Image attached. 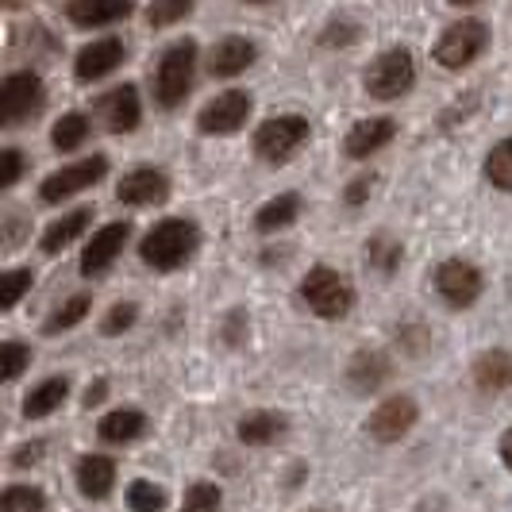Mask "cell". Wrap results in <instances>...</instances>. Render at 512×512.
Returning a JSON list of instances; mask_svg holds the SVG:
<instances>
[{
  "mask_svg": "<svg viewBox=\"0 0 512 512\" xmlns=\"http://www.w3.org/2000/svg\"><path fill=\"white\" fill-rule=\"evenodd\" d=\"M197 247H201V228H197L193 220L174 216V220L154 224V228L143 235L139 255H143V262H147L151 270L170 274V270H181L189 258L197 255Z\"/></svg>",
  "mask_w": 512,
  "mask_h": 512,
  "instance_id": "6da1fadb",
  "label": "cell"
},
{
  "mask_svg": "<svg viewBox=\"0 0 512 512\" xmlns=\"http://www.w3.org/2000/svg\"><path fill=\"white\" fill-rule=\"evenodd\" d=\"M193 77H197V43L193 39H181L174 47H166L158 58V70H154V97L162 108H178L189 89H193Z\"/></svg>",
  "mask_w": 512,
  "mask_h": 512,
  "instance_id": "7a4b0ae2",
  "label": "cell"
},
{
  "mask_svg": "<svg viewBox=\"0 0 512 512\" xmlns=\"http://www.w3.org/2000/svg\"><path fill=\"white\" fill-rule=\"evenodd\" d=\"M301 297L305 305L320 316V320H343L355 308V289L343 274H335L328 266H312L301 282Z\"/></svg>",
  "mask_w": 512,
  "mask_h": 512,
  "instance_id": "3957f363",
  "label": "cell"
},
{
  "mask_svg": "<svg viewBox=\"0 0 512 512\" xmlns=\"http://www.w3.org/2000/svg\"><path fill=\"white\" fill-rule=\"evenodd\" d=\"M412 85H416V62H412V54L405 47L378 54L366 66V93L374 101H397V97L409 93Z\"/></svg>",
  "mask_w": 512,
  "mask_h": 512,
  "instance_id": "277c9868",
  "label": "cell"
},
{
  "mask_svg": "<svg viewBox=\"0 0 512 512\" xmlns=\"http://www.w3.org/2000/svg\"><path fill=\"white\" fill-rule=\"evenodd\" d=\"M489 47V27L482 20H459L451 24L436 43V62L443 70H466L478 54Z\"/></svg>",
  "mask_w": 512,
  "mask_h": 512,
  "instance_id": "5b68a950",
  "label": "cell"
},
{
  "mask_svg": "<svg viewBox=\"0 0 512 512\" xmlns=\"http://www.w3.org/2000/svg\"><path fill=\"white\" fill-rule=\"evenodd\" d=\"M308 143L305 116H274L255 131V154L262 162H289Z\"/></svg>",
  "mask_w": 512,
  "mask_h": 512,
  "instance_id": "8992f818",
  "label": "cell"
},
{
  "mask_svg": "<svg viewBox=\"0 0 512 512\" xmlns=\"http://www.w3.org/2000/svg\"><path fill=\"white\" fill-rule=\"evenodd\" d=\"M43 104V81L35 74H8L0 81V128L24 124Z\"/></svg>",
  "mask_w": 512,
  "mask_h": 512,
  "instance_id": "52a82bcc",
  "label": "cell"
},
{
  "mask_svg": "<svg viewBox=\"0 0 512 512\" xmlns=\"http://www.w3.org/2000/svg\"><path fill=\"white\" fill-rule=\"evenodd\" d=\"M436 293L451 308H470L482 297V270L466 258H447L436 266Z\"/></svg>",
  "mask_w": 512,
  "mask_h": 512,
  "instance_id": "ba28073f",
  "label": "cell"
},
{
  "mask_svg": "<svg viewBox=\"0 0 512 512\" xmlns=\"http://www.w3.org/2000/svg\"><path fill=\"white\" fill-rule=\"evenodd\" d=\"M108 174V158L101 154H89V158H81L74 166H62L58 174L43 181V189H39V197L47 201V205H58V201H66V197H74L81 189H89V185H97V181Z\"/></svg>",
  "mask_w": 512,
  "mask_h": 512,
  "instance_id": "9c48e42d",
  "label": "cell"
},
{
  "mask_svg": "<svg viewBox=\"0 0 512 512\" xmlns=\"http://www.w3.org/2000/svg\"><path fill=\"white\" fill-rule=\"evenodd\" d=\"M247 116H251V97L231 89V93H220L216 101H208L201 108L197 128L205 131V135H231V131H239L247 124Z\"/></svg>",
  "mask_w": 512,
  "mask_h": 512,
  "instance_id": "30bf717a",
  "label": "cell"
},
{
  "mask_svg": "<svg viewBox=\"0 0 512 512\" xmlns=\"http://www.w3.org/2000/svg\"><path fill=\"white\" fill-rule=\"evenodd\" d=\"M128 235H131V224H124V220H116V224H104L93 239H89V247L81 251V274L85 278H97V274H104L116 258H120V251L128 247Z\"/></svg>",
  "mask_w": 512,
  "mask_h": 512,
  "instance_id": "8fae6325",
  "label": "cell"
},
{
  "mask_svg": "<svg viewBox=\"0 0 512 512\" xmlns=\"http://www.w3.org/2000/svg\"><path fill=\"white\" fill-rule=\"evenodd\" d=\"M416 420H420V409L412 397H389L374 409L366 428L378 443H397V439H405V432H412Z\"/></svg>",
  "mask_w": 512,
  "mask_h": 512,
  "instance_id": "7c38bea8",
  "label": "cell"
},
{
  "mask_svg": "<svg viewBox=\"0 0 512 512\" xmlns=\"http://www.w3.org/2000/svg\"><path fill=\"white\" fill-rule=\"evenodd\" d=\"M97 112H101L104 128L116 131V135H128V131L139 128V116H143V104H139V93L135 85H116L112 93H104L97 101Z\"/></svg>",
  "mask_w": 512,
  "mask_h": 512,
  "instance_id": "4fadbf2b",
  "label": "cell"
},
{
  "mask_svg": "<svg viewBox=\"0 0 512 512\" xmlns=\"http://www.w3.org/2000/svg\"><path fill=\"white\" fill-rule=\"evenodd\" d=\"M116 197H120L124 205H135V208L162 205V201L170 197V181H166V174H162V170L139 166V170H131V174H124V178H120Z\"/></svg>",
  "mask_w": 512,
  "mask_h": 512,
  "instance_id": "5bb4252c",
  "label": "cell"
},
{
  "mask_svg": "<svg viewBox=\"0 0 512 512\" xmlns=\"http://www.w3.org/2000/svg\"><path fill=\"white\" fill-rule=\"evenodd\" d=\"M124 62V43L120 39H97L89 47H81L74 62L77 81H101L104 74H112Z\"/></svg>",
  "mask_w": 512,
  "mask_h": 512,
  "instance_id": "9a60e30c",
  "label": "cell"
},
{
  "mask_svg": "<svg viewBox=\"0 0 512 512\" xmlns=\"http://www.w3.org/2000/svg\"><path fill=\"white\" fill-rule=\"evenodd\" d=\"M397 135V124L389 120V116H374V120H362L355 128L347 131V139H343V154L347 158H370L374 151H382L385 143Z\"/></svg>",
  "mask_w": 512,
  "mask_h": 512,
  "instance_id": "2e32d148",
  "label": "cell"
},
{
  "mask_svg": "<svg viewBox=\"0 0 512 512\" xmlns=\"http://www.w3.org/2000/svg\"><path fill=\"white\" fill-rule=\"evenodd\" d=\"M255 58H258V51L251 39L228 35V39H220V43L212 47V54H208V70H212L216 77H235V74H243Z\"/></svg>",
  "mask_w": 512,
  "mask_h": 512,
  "instance_id": "e0dca14e",
  "label": "cell"
},
{
  "mask_svg": "<svg viewBox=\"0 0 512 512\" xmlns=\"http://www.w3.org/2000/svg\"><path fill=\"white\" fill-rule=\"evenodd\" d=\"M116 482V462L104 459V455H85L77 462V489L89 497V501H104L112 493Z\"/></svg>",
  "mask_w": 512,
  "mask_h": 512,
  "instance_id": "ac0fdd59",
  "label": "cell"
},
{
  "mask_svg": "<svg viewBox=\"0 0 512 512\" xmlns=\"http://www.w3.org/2000/svg\"><path fill=\"white\" fill-rule=\"evenodd\" d=\"M131 8L128 0H74L66 8V16L81 27H104V24H116V20H128Z\"/></svg>",
  "mask_w": 512,
  "mask_h": 512,
  "instance_id": "d6986e66",
  "label": "cell"
},
{
  "mask_svg": "<svg viewBox=\"0 0 512 512\" xmlns=\"http://www.w3.org/2000/svg\"><path fill=\"white\" fill-rule=\"evenodd\" d=\"M89 220H93V208H74V212H66L62 220H54L51 228L43 231L39 247H43L47 255H58V251H66V247L74 243L77 235L89 228Z\"/></svg>",
  "mask_w": 512,
  "mask_h": 512,
  "instance_id": "ffe728a7",
  "label": "cell"
},
{
  "mask_svg": "<svg viewBox=\"0 0 512 512\" xmlns=\"http://www.w3.org/2000/svg\"><path fill=\"white\" fill-rule=\"evenodd\" d=\"M474 382L486 393H501L512 385V355L505 351H486L482 359L474 362Z\"/></svg>",
  "mask_w": 512,
  "mask_h": 512,
  "instance_id": "44dd1931",
  "label": "cell"
},
{
  "mask_svg": "<svg viewBox=\"0 0 512 512\" xmlns=\"http://www.w3.org/2000/svg\"><path fill=\"white\" fill-rule=\"evenodd\" d=\"M285 436V416L278 412H251L239 420V439L251 443V447H266V443H278Z\"/></svg>",
  "mask_w": 512,
  "mask_h": 512,
  "instance_id": "7402d4cb",
  "label": "cell"
},
{
  "mask_svg": "<svg viewBox=\"0 0 512 512\" xmlns=\"http://www.w3.org/2000/svg\"><path fill=\"white\" fill-rule=\"evenodd\" d=\"M66 393H70V382H66V378H47V382H39L31 393H27L24 416L27 420H43V416H51V412L66 401Z\"/></svg>",
  "mask_w": 512,
  "mask_h": 512,
  "instance_id": "603a6c76",
  "label": "cell"
},
{
  "mask_svg": "<svg viewBox=\"0 0 512 512\" xmlns=\"http://www.w3.org/2000/svg\"><path fill=\"white\" fill-rule=\"evenodd\" d=\"M301 208H305V201H301L297 193H282V197H274L270 205L258 208L255 228L258 231H282V228H289V224H297Z\"/></svg>",
  "mask_w": 512,
  "mask_h": 512,
  "instance_id": "cb8c5ba5",
  "label": "cell"
},
{
  "mask_svg": "<svg viewBox=\"0 0 512 512\" xmlns=\"http://www.w3.org/2000/svg\"><path fill=\"white\" fill-rule=\"evenodd\" d=\"M97 432H101L104 443H131V439L147 436V416H143V412H131V409L108 412Z\"/></svg>",
  "mask_w": 512,
  "mask_h": 512,
  "instance_id": "d4e9b609",
  "label": "cell"
},
{
  "mask_svg": "<svg viewBox=\"0 0 512 512\" xmlns=\"http://www.w3.org/2000/svg\"><path fill=\"white\" fill-rule=\"evenodd\" d=\"M385 378H389V362H385L382 351H362V355H355V362H351V385L359 393H374Z\"/></svg>",
  "mask_w": 512,
  "mask_h": 512,
  "instance_id": "484cf974",
  "label": "cell"
},
{
  "mask_svg": "<svg viewBox=\"0 0 512 512\" xmlns=\"http://www.w3.org/2000/svg\"><path fill=\"white\" fill-rule=\"evenodd\" d=\"M54 147L58 151H77L85 139H89V116H81V112H66L51 131Z\"/></svg>",
  "mask_w": 512,
  "mask_h": 512,
  "instance_id": "4316f807",
  "label": "cell"
},
{
  "mask_svg": "<svg viewBox=\"0 0 512 512\" xmlns=\"http://www.w3.org/2000/svg\"><path fill=\"white\" fill-rule=\"evenodd\" d=\"M486 178L501 193H512V139H501L486 158Z\"/></svg>",
  "mask_w": 512,
  "mask_h": 512,
  "instance_id": "83f0119b",
  "label": "cell"
},
{
  "mask_svg": "<svg viewBox=\"0 0 512 512\" xmlns=\"http://www.w3.org/2000/svg\"><path fill=\"white\" fill-rule=\"evenodd\" d=\"M47 497L35 486H8L0 493V512H43Z\"/></svg>",
  "mask_w": 512,
  "mask_h": 512,
  "instance_id": "f1b7e54d",
  "label": "cell"
},
{
  "mask_svg": "<svg viewBox=\"0 0 512 512\" xmlns=\"http://www.w3.org/2000/svg\"><path fill=\"white\" fill-rule=\"evenodd\" d=\"M366 255H370V266H374L378 274H393V270L401 266V247H397V239H385V235H374V239H370Z\"/></svg>",
  "mask_w": 512,
  "mask_h": 512,
  "instance_id": "f546056e",
  "label": "cell"
},
{
  "mask_svg": "<svg viewBox=\"0 0 512 512\" xmlns=\"http://www.w3.org/2000/svg\"><path fill=\"white\" fill-rule=\"evenodd\" d=\"M31 289V270H4L0 274V312H8L12 305H20Z\"/></svg>",
  "mask_w": 512,
  "mask_h": 512,
  "instance_id": "4dcf8cb0",
  "label": "cell"
},
{
  "mask_svg": "<svg viewBox=\"0 0 512 512\" xmlns=\"http://www.w3.org/2000/svg\"><path fill=\"white\" fill-rule=\"evenodd\" d=\"M128 509L131 512H162L166 509V493H162V486H154V482H131Z\"/></svg>",
  "mask_w": 512,
  "mask_h": 512,
  "instance_id": "1f68e13d",
  "label": "cell"
},
{
  "mask_svg": "<svg viewBox=\"0 0 512 512\" xmlns=\"http://www.w3.org/2000/svg\"><path fill=\"white\" fill-rule=\"evenodd\" d=\"M89 293H77V297H70L66 305L54 312L51 320H47V332H66V328H74V324H81L85 320V312H89Z\"/></svg>",
  "mask_w": 512,
  "mask_h": 512,
  "instance_id": "d6a6232c",
  "label": "cell"
},
{
  "mask_svg": "<svg viewBox=\"0 0 512 512\" xmlns=\"http://www.w3.org/2000/svg\"><path fill=\"white\" fill-rule=\"evenodd\" d=\"M216 509H220V486H212V482H193V486L185 489L181 512H216Z\"/></svg>",
  "mask_w": 512,
  "mask_h": 512,
  "instance_id": "836d02e7",
  "label": "cell"
},
{
  "mask_svg": "<svg viewBox=\"0 0 512 512\" xmlns=\"http://www.w3.org/2000/svg\"><path fill=\"white\" fill-rule=\"evenodd\" d=\"M27 362H31V351L24 343H0V385L12 382L16 374H24Z\"/></svg>",
  "mask_w": 512,
  "mask_h": 512,
  "instance_id": "e575fe53",
  "label": "cell"
},
{
  "mask_svg": "<svg viewBox=\"0 0 512 512\" xmlns=\"http://www.w3.org/2000/svg\"><path fill=\"white\" fill-rule=\"evenodd\" d=\"M189 0H158V4H151L147 8V20H151L154 27L162 24H174V20H181V16H189Z\"/></svg>",
  "mask_w": 512,
  "mask_h": 512,
  "instance_id": "d590c367",
  "label": "cell"
},
{
  "mask_svg": "<svg viewBox=\"0 0 512 512\" xmlns=\"http://www.w3.org/2000/svg\"><path fill=\"white\" fill-rule=\"evenodd\" d=\"M24 174V151H16V147H4L0 151V189H8V185H16Z\"/></svg>",
  "mask_w": 512,
  "mask_h": 512,
  "instance_id": "8d00e7d4",
  "label": "cell"
},
{
  "mask_svg": "<svg viewBox=\"0 0 512 512\" xmlns=\"http://www.w3.org/2000/svg\"><path fill=\"white\" fill-rule=\"evenodd\" d=\"M135 316H139V308L135 305H116L108 316H104V324H101V332L104 335H120V332H128L131 324H135Z\"/></svg>",
  "mask_w": 512,
  "mask_h": 512,
  "instance_id": "74e56055",
  "label": "cell"
},
{
  "mask_svg": "<svg viewBox=\"0 0 512 512\" xmlns=\"http://www.w3.org/2000/svg\"><path fill=\"white\" fill-rule=\"evenodd\" d=\"M355 39H359V27H351V24L324 27V43H328V47H335V43H355Z\"/></svg>",
  "mask_w": 512,
  "mask_h": 512,
  "instance_id": "f35d334b",
  "label": "cell"
},
{
  "mask_svg": "<svg viewBox=\"0 0 512 512\" xmlns=\"http://www.w3.org/2000/svg\"><path fill=\"white\" fill-rule=\"evenodd\" d=\"M370 185H374V178L351 181V185H347V205H362V201L370 197Z\"/></svg>",
  "mask_w": 512,
  "mask_h": 512,
  "instance_id": "ab89813d",
  "label": "cell"
},
{
  "mask_svg": "<svg viewBox=\"0 0 512 512\" xmlns=\"http://www.w3.org/2000/svg\"><path fill=\"white\" fill-rule=\"evenodd\" d=\"M43 455V443H31L24 451H16V466H31V459H39Z\"/></svg>",
  "mask_w": 512,
  "mask_h": 512,
  "instance_id": "60d3db41",
  "label": "cell"
},
{
  "mask_svg": "<svg viewBox=\"0 0 512 512\" xmlns=\"http://www.w3.org/2000/svg\"><path fill=\"white\" fill-rule=\"evenodd\" d=\"M501 462H505V466L512 470V428L505 432V436H501Z\"/></svg>",
  "mask_w": 512,
  "mask_h": 512,
  "instance_id": "b9f144b4",
  "label": "cell"
},
{
  "mask_svg": "<svg viewBox=\"0 0 512 512\" xmlns=\"http://www.w3.org/2000/svg\"><path fill=\"white\" fill-rule=\"evenodd\" d=\"M108 393V382H97L89 389V397H85V405H101V397Z\"/></svg>",
  "mask_w": 512,
  "mask_h": 512,
  "instance_id": "7bdbcfd3",
  "label": "cell"
}]
</instances>
